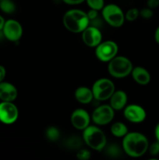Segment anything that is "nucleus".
<instances>
[{"mask_svg": "<svg viewBox=\"0 0 159 160\" xmlns=\"http://www.w3.org/2000/svg\"><path fill=\"white\" fill-rule=\"evenodd\" d=\"M148 147L147 138L141 133H127L123 137V151L131 157L138 158L143 156L148 150Z\"/></svg>", "mask_w": 159, "mask_h": 160, "instance_id": "f257e3e1", "label": "nucleus"}, {"mask_svg": "<svg viewBox=\"0 0 159 160\" xmlns=\"http://www.w3.org/2000/svg\"><path fill=\"white\" fill-rule=\"evenodd\" d=\"M63 24L68 31L73 33L83 32L90 24L87 14L77 9L67 11L63 17Z\"/></svg>", "mask_w": 159, "mask_h": 160, "instance_id": "f03ea898", "label": "nucleus"}, {"mask_svg": "<svg viewBox=\"0 0 159 160\" xmlns=\"http://www.w3.org/2000/svg\"><path fill=\"white\" fill-rule=\"evenodd\" d=\"M83 140L95 151H102L107 143L104 133L96 126H88L84 130Z\"/></svg>", "mask_w": 159, "mask_h": 160, "instance_id": "7ed1b4c3", "label": "nucleus"}, {"mask_svg": "<svg viewBox=\"0 0 159 160\" xmlns=\"http://www.w3.org/2000/svg\"><path fill=\"white\" fill-rule=\"evenodd\" d=\"M132 62L124 56H115L108 62V70L110 75L116 78H126L132 72Z\"/></svg>", "mask_w": 159, "mask_h": 160, "instance_id": "20e7f679", "label": "nucleus"}, {"mask_svg": "<svg viewBox=\"0 0 159 160\" xmlns=\"http://www.w3.org/2000/svg\"><path fill=\"white\" fill-rule=\"evenodd\" d=\"M115 92V85L111 80L101 78L94 82L92 87L94 98L98 101L109 99Z\"/></svg>", "mask_w": 159, "mask_h": 160, "instance_id": "39448f33", "label": "nucleus"}, {"mask_svg": "<svg viewBox=\"0 0 159 160\" xmlns=\"http://www.w3.org/2000/svg\"><path fill=\"white\" fill-rule=\"evenodd\" d=\"M101 10L103 18L108 24L114 28H119L124 23L125 15L121 8L117 5H106Z\"/></svg>", "mask_w": 159, "mask_h": 160, "instance_id": "423d86ee", "label": "nucleus"}, {"mask_svg": "<svg viewBox=\"0 0 159 160\" xmlns=\"http://www.w3.org/2000/svg\"><path fill=\"white\" fill-rule=\"evenodd\" d=\"M118 48L117 44L113 41H105L101 42L95 49L97 58L101 62H108L111 59L117 56Z\"/></svg>", "mask_w": 159, "mask_h": 160, "instance_id": "0eeeda50", "label": "nucleus"}, {"mask_svg": "<svg viewBox=\"0 0 159 160\" xmlns=\"http://www.w3.org/2000/svg\"><path fill=\"white\" fill-rule=\"evenodd\" d=\"M19 117V111L12 102H0V122L4 124L15 123Z\"/></svg>", "mask_w": 159, "mask_h": 160, "instance_id": "6e6552de", "label": "nucleus"}, {"mask_svg": "<svg viewBox=\"0 0 159 160\" xmlns=\"http://www.w3.org/2000/svg\"><path fill=\"white\" fill-rule=\"evenodd\" d=\"M114 109L108 105H102L94 110L92 120L98 126H103L110 123L114 118Z\"/></svg>", "mask_w": 159, "mask_h": 160, "instance_id": "1a4fd4ad", "label": "nucleus"}, {"mask_svg": "<svg viewBox=\"0 0 159 160\" xmlns=\"http://www.w3.org/2000/svg\"><path fill=\"white\" fill-rule=\"evenodd\" d=\"M3 36L10 42H18L23 35V28L17 20H8L5 21L2 30Z\"/></svg>", "mask_w": 159, "mask_h": 160, "instance_id": "9d476101", "label": "nucleus"}, {"mask_svg": "<svg viewBox=\"0 0 159 160\" xmlns=\"http://www.w3.org/2000/svg\"><path fill=\"white\" fill-rule=\"evenodd\" d=\"M84 43L89 47H97L102 40V34L99 28L89 25L82 32Z\"/></svg>", "mask_w": 159, "mask_h": 160, "instance_id": "9b49d317", "label": "nucleus"}, {"mask_svg": "<svg viewBox=\"0 0 159 160\" xmlns=\"http://www.w3.org/2000/svg\"><path fill=\"white\" fill-rule=\"evenodd\" d=\"M146 111L139 105H129L124 109L125 118L132 123H141L146 119Z\"/></svg>", "mask_w": 159, "mask_h": 160, "instance_id": "f8f14e48", "label": "nucleus"}, {"mask_svg": "<svg viewBox=\"0 0 159 160\" xmlns=\"http://www.w3.org/2000/svg\"><path fill=\"white\" fill-rule=\"evenodd\" d=\"M71 123L76 129L83 130L89 126L90 117L88 112L84 109H76L71 115Z\"/></svg>", "mask_w": 159, "mask_h": 160, "instance_id": "ddd939ff", "label": "nucleus"}, {"mask_svg": "<svg viewBox=\"0 0 159 160\" xmlns=\"http://www.w3.org/2000/svg\"><path fill=\"white\" fill-rule=\"evenodd\" d=\"M18 95L15 86L9 82L0 83V100L2 102H13Z\"/></svg>", "mask_w": 159, "mask_h": 160, "instance_id": "4468645a", "label": "nucleus"}, {"mask_svg": "<svg viewBox=\"0 0 159 160\" xmlns=\"http://www.w3.org/2000/svg\"><path fill=\"white\" fill-rule=\"evenodd\" d=\"M110 99V106L114 110H121L127 102V95L122 90L115 91Z\"/></svg>", "mask_w": 159, "mask_h": 160, "instance_id": "2eb2a0df", "label": "nucleus"}, {"mask_svg": "<svg viewBox=\"0 0 159 160\" xmlns=\"http://www.w3.org/2000/svg\"><path fill=\"white\" fill-rule=\"evenodd\" d=\"M131 74L134 81L140 85H146L151 81L150 73L142 67H136L132 68Z\"/></svg>", "mask_w": 159, "mask_h": 160, "instance_id": "dca6fc26", "label": "nucleus"}, {"mask_svg": "<svg viewBox=\"0 0 159 160\" xmlns=\"http://www.w3.org/2000/svg\"><path fill=\"white\" fill-rule=\"evenodd\" d=\"M75 98L82 104H88L94 98L93 92L87 87H80L75 91Z\"/></svg>", "mask_w": 159, "mask_h": 160, "instance_id": "f3484780", "label": "nucleus"}, {"mask_svg": "<svg viewBox=\"0 0 159 160\" xmlns=\"http://www.w3.org/2000/svg\"><path fill=\"white\" fill-rule=\"evenodd\" d=\"M111 132L115 137L123 138L128 133L127 127L123 123L116 122L111 127Z\"/></svg>", "mask_w": 159, "mask_h": 160, "instance_id": "a211bd4d", "label": "nucleus"}, {"mask_svg": "<svg viewBox=\"0 0 159 160\" xmlns=\"http://www.w3.org/2000/svg\"><path fill=\"white\" fill-rule=\"evenodd\" d=\"M0 9L6 14L13 13L16 10V5L12 0H0Z\"/></svg>", "mask_w": 159, "mask_h": 160, "instance_id": "6ab92c4d", "label": "nucleus"}, {"mask_svg": "<svg viewBox=\"0 0 159 160\" xmlns=\"http://www.w3.org/2000/svg\"><path fill=\"white\" fill-rule=\"evenodd\" d=\"M104 152H105V154L108 156L112 158H118L121 156L122 151L121 148H119L118 145H115V144H112V145H109L108 146L104 147ZM103 149V150H104Z\"/></svg>", "mask_w": 159, "mask_h": 160, "instance_id": "aec40b11", "label": "nucleus"}, {"mask_svg": "<svg viewBox=\"0 0 159 160\" xmlns=\"http://www.w3.org/2000/svg\"><path fill=\"white\" fill-rule=\"evenodd\" d=\"M46 138L51 142H55L60 137V132L55 127H49L45 131Z\"/></svg>", "mask_w": 159, "mask_h": 160, "instance_id": "412c9836", "label": "nucleus"}, {"mask_svg": "<svg viewBox=\"0 0 159 160\" xmlns=\"http://www.w3.org/2000/svg\"><path fill=\"white\" fill-rule=\"evenodd\" d=\"M66 145L70 149H78L81 148L82 146V140L79 138L78 137L73 136V137L70 138L66 142Z\"/></svg>", "mask_w": 159, "mask_h": 160, "instance_id": "4be33fe9", "label": "nucleus"}, {"mask_svg": "<svg viewBox=\"0 0 159 160\" xmlns=\"http://www.w3.org/2000/svg\"><path fill=\"white\" fill-rule=\"evenodd\" d=\"M89 7L95 10H101L104 6V0H86Z\"/></svg>", "mask_w": 159, "mask_h": 160, "instance_id": "5701e85b", "label": "nucleus"}, {"mask_svg": "<svg viewBox=\"0 0 159 160\" xmlns=\"http://www.w3.org/2000/svg\"><path fill=\"white\" fill-rule=\"evenodd\" d=\"M139 16H140V11L137 8H132L126 12L125 19H126L128 21H134L138 18Z\"/></svg>", "mask_w": 159, "mask_h": 160, "instance_id": "b1692460", "label": "nucleus"}, {"mask_svg": "<svg viewBox=\"0 0 159 160\" xmlns=\"http://www.w3.org/2000/svg\"><path fill=\"white\" fill-rule=\"evenodd\" d=\"M76 157L80 160H88L90 158V152L87 149H79Z\"/></svg>", "mask_w": 159, "mask_h": 160, "instance_id": "393cba45", "label": "nucleus"}, {"mask_svg": "<svg viewBox=\"0 0 159 160\" xmlns=\"http://www.w3.org/2000/svg\"><path fill=\"white\" fill-rule=\"evenodd\" d=\"M153 15H154V12H153V10L150 8H143L140 11V16L143 19H146V20H148V19L152 18Z\"/></svg>", "mask_w": 159, "mask_h": 160, "instance_id": "a878e982", "label": "nucleus"}, {"mask_svg": "<svg viewBox=\"0 0 159 160\" xmlns=\"http://www.w3.org/2000/svg\"><path fill=\"white\" fill-rule=\"evenodd\" d=\"M148 150L151 156H156L159 154V142L156 141L148 147Z\"/></svg>", "mask_w": 159, "mask_h": 160, "instance_id": "bb28decb", "label": "nucleus"}, {"mask_svg": "<svg viewBox=\"0 0 159 160\" xmlns=\"http://www.w3.org/2000/svg\"><path fill=\"white\" fill-rule=\"evenodd\" d=\"M87 17H88L89 20H93L94 19L98 18V10H95V9H90V10H89L88 12H87Z\"/></svg>", "mask_w": 159, "mask_h": 160, "instance_id": "cd10ccee", "label": "nucleus"}, {"mask_svg": "<svg viewBox=\"0 0 159 160\" xmlns=\"http://www.w3.org/2000/svg\"><path fill=\"white\" fill-rule=\"evenodd\" d=\"M147 7L151 9H156L159 6V0H147Z\"/></svg>", "mask_w": 159, "mask_h": 160, "instance_id": "c85d7f7f", "label": "nucleus"}, {"mask_svg": "<svg viewBox=\"0 0 159 160\" xmlns=\"http://www.w3.org/2000/svg\"><path fill=\"white\" fill-rule=\"evenodd\" d=\"M65 4L68 5H78L81 4L86 0H62Z\"/></svg>", "mask_w": 159, "mask_h": 160, "instance_id": "c756f323", "label": "nucleus"}, {"mask_svg": "<svg viewBox=\"0 0 159 160\" xmlns=\"http://www.w3.org/2000/svg\"><path fill=\"white\" fill-rule=\"evenodd\" d=\"M6 70L3 66L0 65V83L2 82L3 80L6 78Z\"/></svg>", "mask_w": 159, "mask_h": 160, "instance_id": "7c9ffc66", "label": "nucleus"}, {"mask_svg": "<svg viewBox=\"0 0 159 160\" xmlns=\"http://www.w3.org/2000/svg\"><path fill=\"white\" fill-rule=\"evenodd\" d=\"M154 134H155V138L157 141L159 142V123L156 125L155 129H154Z\"/></svg>", "mask_w": 159, "mask_h": 160, "instance_id": "2f4dec72", "label": "nucleus"}, {"mask_svg": "<svg viewBox=\"0 0 159 160\" xmlns=\"http://www.w3.org/2000/svg\"><path fill=\"white\" fill-rule=\"evenodd\" d=\"M154 39H155L156 42L159 44V26L157 27V28L155 31V33H154Z\"/></svg>", "mask_w": 159, "mask_h": 160, "instance_id": "473e14b6", "label": "nucleus"}, {"mask_svg": "<svg viewBox=\"0 0 159 160\" xmlns=\"http://www.w3.org/2000/svg\"><path fill=\"white\" fill-rule=\"evenodd\" d=\"M4 23H5V20L1 15H0V31L2 30L3 26H4Z\"/></svg>", "mask_w": 159, "mask_h": 160, "instance_id": "72a5a7b5", "label": "nucleus"}]
</instances>
